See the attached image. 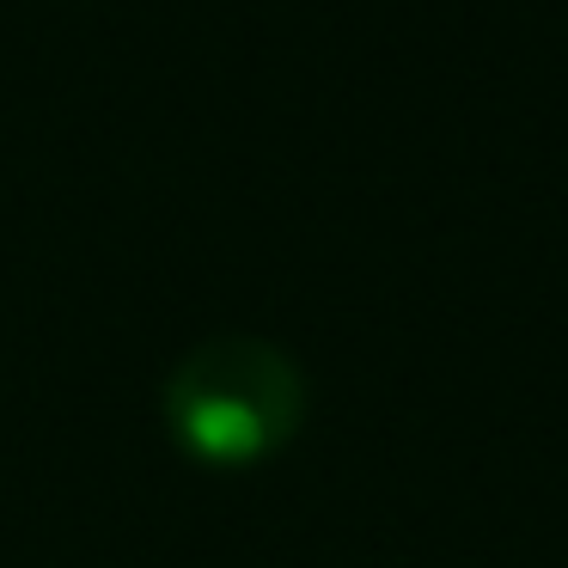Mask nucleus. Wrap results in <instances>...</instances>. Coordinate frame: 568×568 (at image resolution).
<instances>
[{
  "label": "nucleus",
  "instance_id": "1",
  "mask_svg": "<svg viewBox=\"0 0 568 568\" xmlns=\"http://www.w3.org/2000/svg\"><path fill=\"white\" fill-rule=\"evenodd\" d=\"M165 428L178 453L214 470L275 458L306 422V373L263 336H209L165 373Z\"/></svg>",
  "mask_w": 568,
  "mask_h": 568
}]
</instances>
